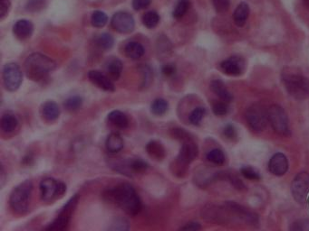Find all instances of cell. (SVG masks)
I'll return each mask as SVG.
<instances>
[{"mask_svg":"<svg viewBox=\"0 0 309 231\" xmlns=\"http://www.w3.org/2000/svg\"><path fill=\"white\" fill-rule=\"evenodd\" d=\"M33 184L31 181L26 180L16 186L9 197V205L18 215H24L29 211L31 201Z\"/></svg>","mask_w":309,"mask_h":231,"instance_id":"4","label":"cell"},{"mask_svg":"<svg viewBox=\"0 0 309 231\" xmlns=\"http://www.w3.org/2000/svg\"><path fill=\"white\" fill-rule=\"evenodd\" d=\"M39 189L43 201L53 202L64 195L66 192V185L61 181L48 177L41 181Z\"/></svg>","mask_w":309,"mask_h":231,"instance_id":"6","label":"cell"},{"mask_svg":"<svg viewBox=\"0 0 309 231\" xmlns=\"http://www.w3.org/2000/svg\"><path fill=\"white\" fill-rule=\"evenodd\" d=\"M3 83L5 90L14 92H16L23 83V72L18 64L15 62H8L3 68Z\"/></svg>","mask_w":309,"mask_h":231,"instance_id":"10","label":"cell"},{"mask_svg":"<svg viewBox=\"0 0 309 231\" xmlns=\"http://www.w3.org/2000/svg\"><path fill=\"white\" fill-rule=\"evenodd\" d=\"M225 206L231 211L236 221L244 222L247 225L255 228L259 226V218L255 212L247 210L235 201H226Z\"/></svg>","mask_w":309,"mask_h":231,"instance_id":"11","label":"cell"},{"mask_svg":"<svg viewBox=\"0 0 309 231\" xmlns=\"http://www.w3.org/2000/svg\"><path fill=\"white\" fill-rule=\"evenodd\" d=\"M290 231H309V220H299L290 227Z\"/></svg>","mask_w":309,"mask_h":231,"instance_id":"44","label":"cell"},{"mask_svg":"<svg viewBox=\"0 0 309 231\" xmlns=\"http://www.w3.org/2000/svg\"><path fill=\"white\" fill-rule=\"evenodd\" d=\"M124 146V141L120 134L117 132L111 133L105 140V147L111 154H116L120 152Z\"/></svg>","mask_w":309,"mask_h":231,"instance_id":"20","label":"cell"},{"mask_svg":"<svg viewBox=\"0 0 309 231\" xmlns=\"http://www.w3.org/2000/svg\"><path fill=\"white\" fill-rule=\"evenodd\" d=\"M83 104H84L83 98L81 96L75 95L66 98L63 102V106L65 109L70 112H75L83 107Z\"/></svg>","mask_w":309,"mask_h":231,"instance_id":"29","label":"cell"},{"mask_svg":"<svg viewBox=\"0 0 309 231\" xmlns=\"http://www.w3.org/2000/svg\"><path fill=\"white\" fill-rule=\"evenodd\" d=\"M288 157L282 153H277L274 154L269 160L268 169L272 175L276 176H283L288 171Z\"/></svg>","mask_w":309,"mask_h":231,"instance_id":"16","label":"cell"},{"mask_svg":"<svg viewBox=\"0 0 309 231\" xmlns=\"http://www.w3.org/2000/svg\"><path fill=\"white\" fill-rule=\"evenodd\" d=\"M248 16H249V6L245 2H241V4L237 6L233 14V20L235 25L239 27L245 26Z\"/></svg>","mask_w":309,"mask_h":231,"instance_id":"21","label":"cell"},{"mask_svg":"<svg viewBox=\"0 0 309 231\" xmlns=\"http://www.w3.org/2000/svg\"><path fill=\"white\" fill-rule=\"evenodd\" d=\"M95 44L97 46L99 47L100 49L108 51L114 46L115 39H114L113 36H111L110 34L103 33L96 37Z\"/></svg>","mask_w":309,"mask_h":231,"instance_id":"27","label":"cell"},{"mask_svg":"<svg viewBox=\"0 0 309 231\" xmlns=\"http://www.w3.org/2000/svg\"><path fill=\"white\" fill-rule=\"evenodd\" d=\"M211 2L214 6L215 10L220 14L225 13L229 10L230 5H231L230 0H211Z\"/></svg>","mask_w":309,"mask_h":231,"instance_id":"41","label":"cell"},{"mask_svg":"<svg viewBox=\"0 0 309 231\" xmlns=\"http://www.w3.org/2000/svg\"><path fill=\"white\" fill-rule=\"evenodd\" d=\"M58 68V63L52 58L40 52H34L25 61L26 76L33 82H43Z\"/></svg>","mask_w":309,"mask_h":231,"instance_id":"2","label":"cell"},{"mask_svg":"<svg viewBox=\"0 0 309 231\" xmlns=\"http://www.w3.org/2000/svg\"><path fill=\"white\" fill-rule=\"evenodd\" d=\"M124 52H125L126 56L131 60H138L144 55L145 49L142 46V44L138 42L132 41L126 45L124 47Z\"/></svg>","mask_w":309,"mask_h":231,"instance_id":"23","label":"cell"},{"mask_svg":"<svg viewBox=\"0 0 309 231\" xmlns=\"http://www.w3.org/2000/svg\"><path fill=\"white\" fill-rule=\"evenodd\" d=\"M160 16L156 11H148L142 16V24L149 29H152L160 23Z\"/></svg>","mask_w":309,"mask_h":231,"instance_id":"30","label":"cell"},{"mask_svg":"<svg viewBox=\"0 0 309 231\" xmlns=\"http://www.w3.org/2000/svg\"><path fill=\"white\" fill-rule=\"evenodd\" d=\"M0 175H1V187H3V186H4V184H5V171H4V167H3V165L1 166V174H0Z\"/></svg>","mask_w":309,"mask_h":231,"instance_id":"49","label":"cell"},{"mask_svg":"<svg viewBox=\"0 0 309 231\" xmlns=\"http://www.w3.org/2000/svg\"><path fill=\"white\" fill-rule=\"evenodd\" d=\"M210 90L220 98V100L227 103H231L233 100V95L231 92H229L224 83L220 80H213L210 83Z\"/></svg>","mask_w":309,"mask_h":231,"instance_id":"19","label":"cell"},{"mask_svg":"<svg viewBox=\"0 0 309 231\" xmlns=\"http://www.w3.org/2000/svg\"><path fill=\"white\" fill-rule=\"evenodd\" d=\"M173 137L175 139H178L180 141H182L183 143L186 141L192 140V138L190 136V134L188 133L185 129H174L172 130Z\"/></svg>","mask_w":309,"mask_h":231,"instance_id":"40","label":"cell"},{"mask_svg":"<svg viewBox=\"0 0 309 231\" xmlns=\"http://www.w3.org/2000/svg\"><path fill=\"white\" fill-rule=\"evenodd\" d=\"M1 129L4 133H13L18 126V120L15 115L11 113H5L2 116L1 121Z\"/></svg>","mask_w":309,"mask_h":231,"instance_id":"26","label":"cell"},{"mask_svg":"<svg viewBox=\"0 0 309 231\" xmlns=\"http://www.w3.org/2000/svg\"><path fill=\"white\" fill-rule=\"evenodd\" d=\"M223 135L229 140H235L237 139V130L232 124L226 125L223 129Z\"/></svg>","mask_w":309,"mask_h":231,"instance_id":"45","label":"cell"},{"mask_svg":"<svg viewBox=\"0 0 309 231\" xmlns=\"http://www.w3.org/2000/svg\"><path fill=\"white\" fill-rule=\"evenodd\" d=\"M103 197L130 216H136L142 211V202L136 190L130 184H120L104 191Z\"/></svg>","mask_w":309,"mask_h":231,"instance_id":"1","label":"cell"},{"mask_svg":"<svg viewBox=\"0 0 309 231\" xmlns=\"http://www.w3.org/2000/svg\"><path fill=\"white\" fill-rule=\"evenodd\" d=\"M123 62L119 59L117 58H113L111 59L107 62L106 67H105V70H106V73L109 77L114 80V81H117L119 80L122 75V72H123Z\"/></svg>","mask_w":309,"mask_h":231,"instance_id":"22","label":"cell"},{"mask_svg":"<svg viewBox=\"0 0 309 231\" xmlns=\"http://www.w3.org/2000/svg\"><path fill=\"white\" fill-rule=\"evenodd\" d=\"M46 5V0H28L26 3V9L29 12H38L44 9Z\"/></svg>","mask_w":309,"mask_h":231,"instance_id":"38","label":"cell"},{"mask_svg":"<svg viewBox=\"0 0 309 231\" xmlns=\"http://www.w3.org/2000/svg\"><path fill=\"white\" fill-rule=\"evenodd\" d=\"M169 109V102L164 98L154 99L151 105V111L155 116H163Z\"/></svg>","mask_w":309,"mask_h":231,"instance_id":"28","label":"cell"},{"mask_svg":"<svg viewBox=\"0 0 309 231\" xmlns=\"http://www.w3.org/2000/svg\"><path fill=\"white\" fill-rule=\"evenodd\" d=\"M129 166H130L132 175L142 174L149 168L148 163L141 158L129 159Z\"/></svg>","mask_w":309,"mask_h":231,"instance_id":"32","label":"cell"},{"mask_svg":"<svg viewBox=\"0 0 309 231\" xmlns=\"http://www.w3.org/2000/svg\"><path fill=\"white\" fill-rule=\"evenodd\" d=\"M199 154V148L197 144H195L193 140H189L183 143L182 147L177 155V158L174 163L175 172L179 174H184L185 169L190 165L194 160L197 158Z\"/></svg>","mask_w":309,"mask_h":231,"instance_id":"8","label":"cell"},{"mask_svg":"<svg viewBox=\"0 0 309 231\" xmlns=\"http://www.w3.org/2000/svg\"><path fill=\"white\" fill-rule=\"evenodd\" d=\"M90 82L95 86L107 92H114L116 91V86L107 74H105L97 70H92L87 74Z\"/></svg>","mask_w":309,"mask_h":231,"instance_id":"15","label":"cell"},{"mask_svg":"<svg viewBox=\"0 0 309 231\" xmlns=\"http://www.w3.org/2000/svg\"><path fill=\"white\" fill-rule=\"evenodd\" d=\"M241 175H243L247 180H260L259 173L251 166H243L241 169Z\"/></svg>","mask_w":309,"mask_h":231,"instance_id":"37","label":"cell"},{"mask_svg":"<svg viewBox=\"0 0 309 231\" xmlns=\"http://www.w3.org/2000/svg\"><path fill=\"white\" fill-rule=\"evenodd\" d=\"M34 32V25L31 21L27 19H19L13 26V33L19 40H26L31 37Z\"/></svg>","mask_w":309,"mask_h":231,"instance_id":"17","label":"cell"},{"mask_svg":"<svg viewBox=\"0 0 309 231\" xmlns=\"http://www.w3.org/2000/svg\"><path fill=\"white\" fill-rule=\"evenodd\" d=\"M111 26L120 34H130L135 28V20L131 14L120 11L112 17Z\"/></svg>","mask_w":309,"mask_h":231,"instance_id":"13","label":"cell"},{"mask_svg":"<svg viewBox=\"0 0 309 231\" xmlns=\"http://www.w3.org/2000/svg\"><path fill=\"white\" fill-rule=\"evenodd\" d=\"M108 22V16L106 13L101 10H96L92 14L91 16V23L93 26L96 28H102L107 24Z\"/></svg>","mask_w":309,"mask_h":231,"instance_id":"34","label":"cell"},{"mask_svg":"<svg viewBox=\"0 0 309 231\" xmlns=\"http://www.w3.org/2000/svg\"><path fill=\"white\" fill-rule=\"evenodd\" d=\"M267 117L268 122L271 124V127L276 133L283 137L289 136V120L288 115L282 107L277 104L270 106L267 109Z\"/></svg>","mask_w":309,"mask_h":231,"instance_id":"7","label":"cell"},{"mask_svg":"<svg viewBox=\"0 0 309 231\" xmlns=\"http://www.w3.org/2000/svg\"><path fill=\"white\" fill-rule=\"evenodd\" d=\"M140 71L142 73V75H143V78H142V86L143 87H147L151 82H152V70H151V68L146 65V64H142V66H140Z\"/></svg>","mask_w":309,"mask_h":231,"instance_id":"42","label":"cell"},{"mask_svg":"<svg viewBox=\"0 0 309 231\" xmlns=\"http://www.w3.org/2000/svg\"><path fill=\"white\" fill-rule=\"evenodd\" d=\"M229 110H230V108H229L228 103L223 101V100L215 101L212 105V111L218 117L226 116L227 114L229 113Z\"/></svg>","mask_w":309,"mask_h":231,"instance_id":"36","label":"cell"},{"mask_svg":"<svg viewBox=\"0 0 309 231\" xmlns=\"http://www.w3.org/2000/svg\"><path fill=\"white\" fill-rule=\"evenodd\" d=\"M152 0H132V7L136 11L145 9L151 5Z\"/></svg>","mask_w":309,"mask_h":231,"instance_id":"47","label":"cell"},{"mask_svg":"<svg viewBox=\"0 0 309 231\" xmlns=\"http://www.w3.org/2000/svg\"><path fill=\"white\" fill-rule=\"evenodd\" d=\"M108 120L113 126L119 129H125L129 126V119L120 110H113L108 114Z\"/></svg>","mask_w":309,"mask_h":231,"instance_id":"24","label":"cell"},{"mask_svg":"<svg viewBox=\"0 0 309 231\" xmlns=\"http://www.w3.org/2000/svg\"><path fill=\"white\" fill-rule=\"evenodd\" d=\"M206 108L204 107H197L189 113V122L193 126H199L206 115Z\"/></svg>","mask_w":309,"mask_h":231,"instance_id":"35","label":"cell"},{"mask_svg":"<svg viewBox=\"0 0 309 231\" xmlns=\"http://www.w3.org/2000/svg\"><path fill=\"white\" fill-rule=\"evenodd\" d=\"M11 9L10 0H0V18L3 20Z\"/></svg>","mask_w":309,"mask_h":231,"instance_id":"46","label":"cell"},{"mask_svg":"<svg viewBox=\"0 0 309 231\" xmlns=\"http://www.w3.org/2000/svg\"><path fill=\"white\" fill-rule=\"evenodd\" d=\"M41 111H42L43 117L48 121L57 120L59 118L60 112H61L58 103L55 101H47L45 104H43Z\"/></svg>","mask_w":309,"mask_h":231,"instance_id":"25","label":"cell"},{"mask_svg":"<svg viewBox=\"0 0 309 231\" xmlns=\"http://www.w3.org/2000/svg\"><path fill=\"white\" fill-rule=\"evenodd\" d=\"M245 118L249 128L255 132H262L267 127L268 117L267 110L260 105L254 104L249 108H247Z\"/></svg>","mask_w":309,"mask_h":231,"instance_id":"9","label":"cell"},{"mask_svg":"<svg viewBox=\"0 0 309 231\" xmlns=\"http://www.w3.org/2000/svg\"><path fill=\"white\" fill-rule=\"evenodd\" d=\"M78 194H74L73 197H71L67 200V202L63 206V208L60 210L57 218L50 224H48V226L46 227L45 230H47V231H64V230H66L68 228L69 224H70L73 211L78 204Z\"/></svg>","mask_w":309,"mask_h":231,"instance_id":"5","label":"cell"},{"mask_svg":"<svg viewBox=\"0 0 309 231\" xmlns=\"http://www.w3.org/2000/svg\"><path fill=\"white\" fill-rule=\"evenodd\" d=\"M307 1H308V4H309V0H307Z\"/></svg>","mask_w":309,"mask_h":231,"instance_id":"50","label":"cell"},{"mask_svg":"<svg viewBox=\"0 0 309 231\" xmlns=\"http://www.w3.org/2000/svg\"><path fill=\"white\" fill-rule=\"evenodd\" d=\"M245 68L244 60L239 56L230 57L229 59L220 62V69L221 72L229 76H240Z\"/></svg>","mask_w":309,"mask_h":231,"instance_id":"14","label":"cell"},{"mask_svg":"<svg viewBox=\"0 0 309 231\" xmlns=\"http://www.w3.org/2000/svg\"><path fill=\"white\" fill-rule=\"evenodd\" d=\"M146 152L151 158L158 162L166 157V150L163 144L156 140H152L146 144Z\"/></svg>","mask_w":309,"mask_h":231,"instance_id":"18","label":"cell"},{"mask_svg":"<svg viewBox=\"0 0 309 231\" xmlns=\"http://www.w3.org/2000/svg\"><path fill=\"white\" fill-rule=\"evenodd\" d=\"M130 229L129 227V222L125 219L123 218H118L116 219L114 222L112 223L109 230L110 231H128Z\"/></svg>","mask_w":309,"mask_h":231,"instance_id":"39","label":"cell"},{"mask_svg":"<svg viewBox=\"0 0 309 231\" xmlns=\"http://www.w3.org/2000/svg\"><path fill=\"white\" fill-rule=\"evenodd\" d=\"M190 6L189 0H178L176 5L173 9V16L175 19H181L183 18L187 12L189 10Z\"/></svg>","mask_w":309,"mask_h":231,"instance_id":"31","label":"cell"},{"mask_svg":"<svg viewBox=\"0 0 309 231\" xmlns=\"http://www.w3.org/2000/svg\"><path fill=\"white\" fill-rule=\"evenodd\" d=\"M291 190L294 199L299 203L304 204L309 195V174L307 172H301L295 177Z\"/></svg>","mask_w":309,"mask_h":231,"instance_id":"12","label":"cell"},{"mask_svg":"<svg viewBox=\"0 0 309 231\" xmlns=\"http://www.w3.org/2000/svg\"><path fill=\"white\" fill-rule=\"evenodd\" d=\"M200 229H201L200 224L198 223V222H194V221L188 222V223H186L184 226L181 227V228H180V230H181V231H199Z\"/></svg>","mask_w":309,"mask_h":231,"instance_id":"48","label":"cell"},{"mask_svg":"<svg viewBox=\"0 0 309 231\" xmlns=\"http://www.w3.org/2000/svg\"><path fill=\"white\" fill-rule=\"evenodd\" d=\"M162 73L165 78H173L177 73V68L174 63H166L162 67Z\"/></svg>","mask_w":309,"mask_h":231,"instance_id":"43","label":"cell"},{"mask_svg":"<svg viewBox=\"0 0 309 231\" xmlns=\"http://www.w3.org/2000/svg\"><path fill=\"white\" fill-rule=\"evenodd\" d=\"M207 159L213 165H223L225 163V154L223 153V151L220 149H212L207 154Z\"/></svg>","mask_w":309,"mask_h":231,"instance_id":"33","label":"cell"},{"mask_svg":"<svg viewBox=\"0 0 309 231\" xmlns=\"http://www.w3.org/2000/svg\"><path fill=\"white\" fill-rule=\"evenodd\" d=\"M282 83L290 96L297 99L309 98V79L293 70H286L281 75Z\"/></svg>","mask_w":309,"mask_h":231,"instance_id":"3","label":"cell"}]
</instances>
